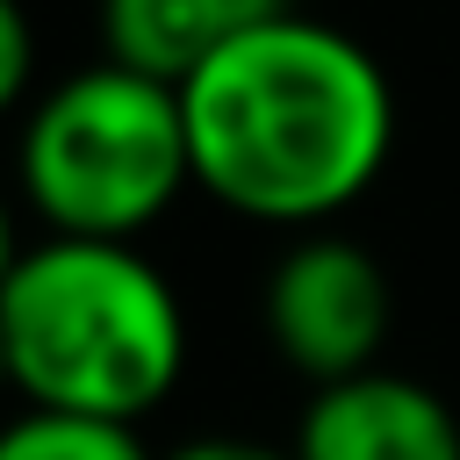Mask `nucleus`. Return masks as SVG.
<instances>
[{
	"label": "nucleus",
	"mask_w": 460,
	"mask_h": 460,
	"mask_svg": "<svg viewBox=\"0 0 460 460\" xmlns=\"http://www.w3.org/2000/svg\"><path fill=\"white\" fill-rule=\"evenodd\" d=\"M194 187L244 216L309 230L345 216L395 151V86L381 58L316 14H266L180 79Z\"/></svg>",
	"instance_id": "1"
},
{
	"label": "nucleus",
	"mask_w": 460,
	"mask_h": 460,
	"mask_svg": "<svg viewBox=\"0 0 460 460\" xmlns=\"http://www.w3.org/2000/svg\"><path fill=\"white\" fill-rule=\"evenodd\" d=\"M0 345L22 410L144 424L187 374V309L137 244L36 237L0 288Z\"/></svg>",
	"instance_id": "2"
},
{
	"label": "nucleus",
	"mask_w": 460,
	"mask_h": 460,
	"mask_svg": "<svg viewBox=\"0 0 460 460\" xmlns=\"http://www.w3.org/2000/svg\"><path fill=\"white\" fill-rule=\"evenodd\" d=\"M14 180L50 237L137 244L194 187L180 86L144 79L115 58L65 72L22 115Z\"/></svg>",
	"instance_id": "3"
},
{
	"label": "nucleus",
	"mask_w": 460,
	"mask_h": 460,
	"mask_svg": "<svg viewBox=\"0 0 460 460\" xmlns=\"http://www.w3.org/2000/svg\"><path fill=\"white\" fill-rule=\"evenodd\" d=\"M259 316H266L273 352L295 374H309V388H331V381L374 374L395 302H388V273L367 244L309 230L273 259Z\"/></svg>",
	"instance_id": "4"
},
{
	"label": "nucleus",
	"mask_w": 460,
	"mask_h": 460,
	"mask_svg": "<svg viewBox=\"0 0 460 460\" xmlns=\"http://www.w3.org/2000/svg\"><path fill=\"white\" fill-rule=\"evenodd\" d=\"M295 460H460V417L410 374H352L309 388L295 417Z\"/></svg>",
	"instance_id": "5"
},
{
	"label": "nucleus",
	"mask_w": 460,
	"mask_h": 460,
	"mask_svg": "<svg viewBox=\"0 0 460 460\" xmlns=\"http://www.w3.org/2000/svg\"><path fill=\"white\" fill-rule=\"evenodd\" d=\"M288 0H101V58L144 79H194L230 36L280 14Z\"/></svg>",
	"instance_id": "6"
},
{
	"label": "nucleus",
	"mask_w": 460,
	"mask_h": 460,
	"mask_svg": "<svg viewBox=\"0 0 460 460\" xmlns=\"http://www.w3.org/2000/svg\"><path fill=\"white\" fill-rule=\"evenodd\" d=\"M0 460H151L137 424L101 417H58V410H14L0 424Z\"/></svg>",
	"instance_id": "7"
},
{
	"label": "nucleus",
	"mask_w": 460,
	"mask_h": 460,
	"mask_svg": "<svg viewBox=\"0 0 460 460\" xmlns=\"http://www.w3.org/2000/svg\"><path fill=\"white\" fill-rule=\"evenodd\" d=\"M29 72H36V29H29V7H22V0H0V115L22 108Z\"/></svg>",
	"instance_id": "8"
},
{
	"label": "nucleus",
	"mask_w": 460,
	"mask_h": 460,
	"mask_svg": "<svg viewBox=\"0 0 460 460\" xmlns=\"http://www.w3.org/2000/svg\"><path fill=\"white\" fill-rule=\"evenodd\" d=\"M165 460H295V453H288V446H266V438H230V431H216V438L172 446Z\"/></svg>",
	"instance_id": "9"
},
{
	"label": "nucleus",
	"mask_w": 460,
	"mask_h": 460,
	"mask_svg": "<svg viewBox=\"0 0 460 460\" xmlns=\"http://www.w3.org/2000/svg\"><path fill=\"white\" fill-rule=\"evenodd\" d=\"M22 252H29V244H22V223H14V201L0 194V288H7V273L22 266Z\"/></svg>",
	"instance_id": "10"
},
{
	"label": "nucleus",
	"mask_w": 460,
	"mask_h": 460,
	"mask_svg": "<svg viewBox=\"0 0 460 460\" xmlns=\"http://www.w3.org/2000/svg\"><path fill=\"white\" fill-rule=\"evenodd\" d=\"M7 388H14V374H7V345H0V395H7Z\"/></svg>",
	"instance_id": "11"
}]
</instances>
